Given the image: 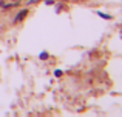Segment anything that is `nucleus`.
Wrapping results in <instances>:
<instances>
[{
    "label": "nucleus",
    "instance_id": "1",
    "mask_svg": "<svg viewBox=\"0 0 122 117\" xmlns=\"http://www.w3.org/2000/svg\"><path fill=\"white\" fill-rule=\"evenodd\" d=\"M28 12H30V9H28V8H25V9H20V11L17 12V15L14 17V20H12V23H14V25H17V23H20V22H23L25 19H26Z\"/></svg>",
    "mask_w": 122,
    "mask_h": 117
},
{
    "label": "nucleus",
    "instance_id": "2",
    "mask_svg": "<svg viewBox=\"0 0 122 117\" xmlns=\"http://www.w3.org/2000/svg\"><path fill=\"white\" fill-rule=\"evenodd\" d=\"M97 15L101 19H105V20H111V19H113L110 14H105V12H101V11H97Z\"/></svg>",
    "mask_w": 122,
    "mask_h": 117
},
{
    "label": "nucleus",
    "instance_id": "3",
    "mask_svg": "<svg viewBox=\"0 0 122 117\" xmlns=\"http://www.w3.org/2000/svg\"><path fill=\"white\" fill-rule=\"evenodd\" d=\"M48 57H50V54H48L46 51H42L40 54H39V59H40V60H46Z\"/></svg>",
    "mask_w": 122,
    "mask_h": 117
},
{
    "label": "nucleus",
    "instance_id": "4",
    "mask_svg": "<svg viewBox=\"0 0 122 117\" xmlns=\"http://www.w3.org/2000/svg\"><path fill=\"white\" fill-rule=\"evenodd\" d=\"M62 75H63L62 69H54V77H62Z\"/></svg>",
    "mask_w": 122,
    "mask_h": 117
},
{
    "label": "nucleus",
    "instance_id": "5",
    "mask_svg": "<svg viewBox=\"0 0 122 117\" xmlns=\"http://www.w3.org/2000/svg\"><path fill=\"white\" fill-rule=\"evenodd\" d=\"M56 9H57V12H60L62 9H65V6H63L62 3H57V5H56Z\"/></svg>",
    "mask_w": 122,
    "mask_h": 117
},
{
    "label": "nucleus",
    "instance_id": "6",
    "mask_svg": "<svg viewBox=\"0 0 122 117\" xmlns=\"http://www.w3.org/2000/svg\"><path fill=\"white\" fill-rule=\"evenodd\" d=\"M45 5H48V6L54 5V0H45Z\"/></svg>",
    "mask_w": 122,
    "mask_h": 117
},
{
    "label": "nucleus",
    "instance_id": "7",
    "mask_svg": "<svg viewBox=\"0 0 122 117\" xmlns=\"http://www.w3.org/2000/svg\"><path fill=\"white\" fill-rule=\"evenodd\" d=\"M39 2V0H30V2H28V5H33V3H37Z\"/></svg>",
    "mask_w": 122,
    "mask_h": 117
},
{
    "label": "nucleus",
    "instance_id": "8",
    "mask_svg": "<svg viewBox=\"0 0 122 117\" xmlns=\"http://www.w3.org/2000/svg\"><path fill=\"white\" fill-rule=\"evenodd\" d=\"M12 2H19V0H12Z\"/></svg>",
    "mask_w": 122,
    "mask_h": 117
},
{
    "label": "nucleus",
    "instance_id": "9",
    "mask_svg": "<svg viewBox=\"0 0 122 117\" xmlns=\"http://www.w3.org/2000/svg\"><path fill=\"white\" fill-rule=\"evenodd\" d=\"M62 2H68V0H62Z\"/></svg>",
    "mask_w": 122,
    "mask_h": 117
}]
</instances>
